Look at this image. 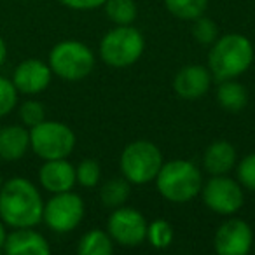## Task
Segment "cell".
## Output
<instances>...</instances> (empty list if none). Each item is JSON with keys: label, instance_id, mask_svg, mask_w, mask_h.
I'll return each instance as SVG.
<instances>
[{"label": "cell", "instance_id": "8992f818", "mask_svg": "<svg viewBox=\"0 0 255 255\" xmlns=\"http://www.w3.org/2000/svg\"><path fill=\"white\" fill-rule=\"evenodd\" d=\"M163 163V152L150 140H135L128 143L119 157L121 173L131 185L154 182Z\"/></svg>", "mask_w": 255, "mask_h": 255}, {"label": "cell", "instance_id": "ba28073f", "mask_svg": "<svg viewBox=\"0 0 255 255\" xmlns=\"http://www.w3.org/2000/svg\"><path fill=\"white\" fill-rule=\"evenodd\" d=\"M86 213L84 199L74 191L58 192L44 201L42 222L53 233L68 234L79 227Z\"/></svg>", "mask_w": 255, "mask_h": 255}, {"label": "cell", "instance_id": "52a82bcc", "mask_svg": "<svg viewBox=\"0 0 255 255\" xmlns=\"http://www.w3.org/2000/svg\"><path fill=\"white\" fill-rule=\"evenodd\" d=\"M30 129V150L42 161L65 159L75 149L77 136L68 124L44 119Z\"/></svg>", "mask_w": 255, "mask_h": 255}, {"label": "cell", "instance_id": "83f0119b", "mask_svg": "<svg viewBox=\"0 0 255 255\" xmlns=\"http://www.w3.org/2000/svg\"><path fill=\"white\" fill-rule=\"evenodd\" d=\"M236 180L243 189L255 192V152L247 154L236 163Z\"/></svg>", "mask_w": 255, "mask_h": 255}, {"label": "cell", "instance_id": "44dd1931", "mask_svg": "<svg viewBox=\"0 0 255 255\" xmlns=\"http://www.w3.org/2000/svg\"><path fill=\"white\" fill-rule=\"evenodd\" d=\"M164 7L182 21H194L208 9V0H164Z\"/></svg>", "mask_w": 255, "mask_h": 255}, {"label": "cell", "instance_id": "603a6c76", "mask_svg": "<svg viewBox=\"0 0 255 255\" xmlns=\"http://www.w3.org/2000/svg\"><path fill=\"white\" fill-rule=\"evenodd\" d=\"M175 231L168 220L164 219H156L152 222H149L147 226V238L145 241H149V245L156 250H166L171 243H173Z\"/></svg>", "mask_w": 255, "mask_h": 255}, {"label": "cell", "instance_id": "9a60e30c", "mask_svg": "<svg viewBox=\"0 0 255 255\" xmlns=\"http://www.w3.org/2000/svg\"><path fill=\"white\" fill-rule=\"evenodd\" d=\"M7 255H49V241L33 227H18L7 233L4 245Z\"/></svg>", "mask_w": 255, "mask_h": 255}, {"label": "cell", "instance_id": "2e32d148", "mask_svg": "<svg viewBox=\"0 0 255 255\" xmlns=\"http://www.w3.org/2000/svg\"><path fill=\"white\" fill-rule=\"evenodd\" d=\"M30 150V129L23 124L0 128V159L16 163Z\"/></svg>", "mask_w": 255, "mask_h": 255}, {"label": "cell", "instance_id": "f546056e", "mask_svg": "<svg viewBox=\"0 0 255 255\" xmlns=\"http://www.w3.org/2000/svg\"><path fill=\"white\" fill-rule=\"evenodd\" d=\"M5 60H7V44H5V40L0 35V68L5 65Z\"/></svg>", "mask_w": 255, "mask_h": 255}, {"label": "cell", "instance_id": "5bb4252c", "mask_svg": "<svg viewBox=\"0 0 255 255\" xmlns=\"http://www.w3.org/2000/svg\"><path fill=\"white\" fill-rule=\"evenodd\" d=\"M39 184L44 191L51 194L74 191L77 178H75V166L65 159H49L44 161L39 168Z\"/></svg>", "mask_w": 255, "mask_h": 255}, {"label": "cell", "instance_id": "4dcf8cb0", "mask_svg": "<svg viewBox=\"0 0 255 255\" xmlns=\"http://www.w3.org/2000/svg\"><path fill=\"white\" fill-rule=\"evenodd\" d=\"M5 238H7V226L4 224V220L0 219V250H4Z\"/></svg>", "mask_w": 255, "mask_h": 255}, {"label": "cell", "instance_id": "8fae6325", "mask_svg": "<svg viewBox=\"0 0 255 255\" xmlns=\"http://www.w3.org/2000/svg\"><path fill=\"white\" fill-rule=\"evenodd\" d=\"M254 247V231L243 219L231 215L220 224L213 238V248L219 255H247Z\"/></svg>", "mask_w": 255, "mask_h": 255}, {"label": "cell", "instance_id": "d4e9b609", "mask_svg": "<svg viewBox=\"0 0 255 255\" xmlns=\"http://www.w3.org/2000/svg\"><path fill=\"white\" fill-rule=\"evenodd\" d=\"M192 37L201 46H212L219 39V26L213 19L203 14L192 21Z\"/></svg>", "mask_w": 255, "mask_h": 255}, {"label": "cell", "instance_id": "277c9868", "mask_svg": "<svg viewBox=\"0 0 255 255\" xmlns=\"http://www.w3.org/2000/svg\"><path fill=\"white\" fill-rule=\"evenodd\" d=\"M145 53V37L133 25H116L100 40L98 54L112 68H128Z\"/></svg>", "mask_w": 255, "mask_h": 255}, {"label": "cell", "instance_id": "4fadbf2b", "mask_svg": "<svg viewBox=\"0 0 255 255\" xmlns=\"http://www.w3.org/2000/svg\"><path fill=\"white\" fill-rule=\"evenodd\" d=\"M213 75L208 67L203 65H185L175 74L173 89L182 100H198L205 96L212 88Z\"/></svg>", "mask_w": 255, "mask_h": 255}, {"label": "cell", "instance_id": "d6986e66", "mask_svg": "<svg viewBox=\"0 0 255 255\" xmlns=\"http://www.w3.org/2000/svg\"><path fill=\"white\" fill-rule=\"evenodd\" d=\"M114 240L103 229H91L81 236L77 252L81 255H110L114 252Z\"/></svg>", "mask_w": 255, "mask_h": 255}, {"label": "cell", "instance_id": "484cf974", "mask_svg": "<svg viewBox=\"0 0 255 255\" xmlns=\"http://www.w3.org/2000/svg\"><path fill=\"white\" fill-rule=\"evenodd\" d=\"M19 93L11 79L0 75V119L12 112L18 105Z\"/></svg>", "mask_w": 255, "mask_h": 255}, {"label": "cell", "instance_id": "5b68a950", "mask_svg": "<svg viewBox=\"0 0 255 255\" xmlns=\"http://www.w3.org/2000/svg\"><path fill=\"white\" fill-rule=\"evenodd\" d=\"M53 75L68 82H77L86 79L96 65L93 49L81 40H61L54 44L47 56Z\"/></svg>", "mask_w": 255, "mask_h": 255}, {"label": "cell", "instance_id": "ac0fdd59", "mask_svg": "<svg viewBox=\"0 0 255 255\" xmlns=\"http://www.w3.org/2000/svg\"><path fill=\"white\" fill-rule=\"evenodd\" d=\"M217 88V102L227 112H240L248 103V91L241 82L236 79H226L219 81Z\"/></svg>", "mask_w": 255, "mask_h": 255}, {"label": "cell", "instance_id": "7c38bea8", "mask_svg": "<svg viewBox=\"0 0 255 255\" xmlns=\"http://www.w3.org/2000/svg\"><path fill=\"white\" fill-rule=\"evenodd\" d=\"M19 95L35 96L44 93L53 81V70L49 63L39 58H26L16 65L11 77Z\"/></svg>", "mask_w": 255, "mask_h": 255}, {"label": "cell", "instance_id": "9c48e42d", "mask_svg": "<svg viewBox=\"0 0 255 255\" xmlns=\"http://www.w3.org/2000/svg\"><path fill=\"white\" fill-rule=\"evenodd\" d=\"M201 199L206 208L222 217H231L243 208V185L229 175H213L208 182H203Z\"/></svg>", "mask_w": 255, "mask_h": 255}, {"label": "cell", "instance_id": "7a4b0ae2", "mask_svg": "<svg viewBox=\"0 0 255 255\" xmlns=\"http://www.w3.org/2000/svg\"><path fill=\"white\" fill-rule=\"evenodd\" d=\"M255 60V46L241 33H226L210 46L208 68L213 79L226 81L238 79L252 67Z\"/></svg>", "mask_w": 255, "mask_h": 255}, {"label": "cell", "instance_id": "4316f807", "mask_svg": "<svg viewBox=\"0 0 255 255\" xmlns=\"http://www.w3.org/2000/svg\"><path fill=\"white\" fill-rule=\"evenodd\" d=\"M19 119L26 128H33L46 119V109L37 100H26L19 105Z\"/></svg>", "mask_w": 255, "mask_h": 255}, {"label": "cell", "instance_id": "3957f363", "mask_svg": "<svg viewBox=\"0 0 255 255\" xmlns=\"http://www.w3.org/2000/svg\"><path fill=\"white\" fill-rule=\"evenodd\" d=\"M156 189L166 201L184 205L196 199L203 187V175L198 164L187 159L163 163L156 177Z\"/></svg>", "mask_w": 255, "mask_h": 255}, {"label": "cell", "instance_id": "e0dca14e", "mask_svg": "<svg viewBox=\"0 0 255 255\" xmlns=\"http://www.w3.org/2000/svg\"><path fill=\"white\" fill-rule=\"evenodd\" d=\"M238 152L234 145L227 140H215L206 147L203 154V168L205 171L213 177V175H229L236 168Z\"/></svg>", "mask_w": 255, "mask_h": 255}, {"label": "cell", "instance_id": "7402d4cb", "mask_svg": "<svg viewBox=\"0 0 255 255\" xmlns=\"http://www.w3.org/2000/svg\"><path fill=\"white\" fill-rule=\"evenodd\" d=\"M105 14L114 25H133L138 16V7L135 0H107Z\"/></svg>", "mask_w": 255, "mask_h": 255}, {"label": "cell", "instance_id": "cb8c5ba5", "mask_svg": "<svg viewBox=\"0 0 255 255\" xmlns=\"http://www.w3.org/2000/svg\"><path fill=\"white\" fill-rule=\"evenodd\" d=\"M75 178L81 187L93 189L102 182V166L95 159H82L75 166Z\"/></svg>", "mask_w": 255, "mask_h": 255}, {"label": "cell", "instance_id": "1f68e13d", "mask_svg": "<svg viewBox=\"0 0 255 255\" xmlns=\"http://www.w3.org/2000/svg\"><path fill=\"white\" fill-rule=\"evenodd\" d=\"M2 184H4V178H2V175H0V187H2Z\"/></svg>", "mask_w": 255, "mask_h": 255}, {"label": "cell", "instance_id": "30bf717a", "mask_svg": "<svg viewBox=\"0 0 255 255\" xmlns=\"http://www.w3.org/2000/svg\"><path fill=\"white\" fill-rule=\"evenodd\" d=\"M147 226L149 222L140 210L123 205L114 208V212L110 213L107 220V233L119 247L135 248L145 241Z\"/></svg>", "mask_w": 255, "mask_h": 255}, {"label": "cell", "instance_id": "ffe728a7", "mask_svg": "<svg viewBox=\"0 0 255 255\" xmlns=\"http://www.w3.org/2000/svg\"><path fill=\"white\" fill-rule=\"evenodd\" d=\"M131 196V184L124 177L119 178H109L103 182L100 187V201L105 205L107 208H117V206L126 205V201Z\"/></svg>", "mask_w": 255, "mask_h": 255}, {"label": "cell", "instance_id": "f1b7e54d", "mask_svg": "<svg viewBox=\"0 0 255 255\" xmlns=\"http://www.w3.org/2000/svg\"><path fill=\"white\" fill-rule=\"evenodd\" d=\"M58 2L72 11H95L103 7L107 0H58Z\"/></svg>", "mask_w": 255, "mask_h": 255}, {"label": "cell", "instance_id": "6da1fadb", "mask_svg": "<svg viewBox=\"0 0 255 255\" xmlns=\"http://www.w3.org/2000/svg\"><path fill=\"white\" fill-rule=\"evenodd\" d=\"M44 199L33 182L23 177L9 178L0 187V219L11 229L35 227L42 222Z\"/></svg>", "mask_w": 255, "mask_h": 255}]
</instances>
